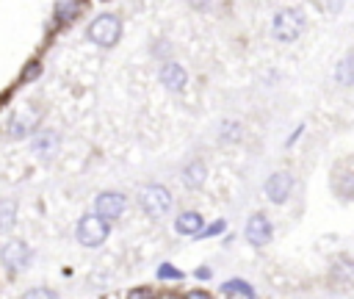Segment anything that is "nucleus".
Returning a JSON list of instances; mask_svg holds the SVG:
<instances>
[{
  "mask_svg": "<svg viewBox=\"0 0 354 299\" xmlns=\"http://www.w3.org/2000/svg\"><path fill=\"white\" fill-rule=\"evenodd\" d=\"M307 28V14L299 8V6H288V8H279L271 19V36L277 42H296Z\"/></svg>",
  "mask_w": 354,
  "mask_h": 299,
  "instance_id": "f257e3e1",
  "label": "nucleus"
},
{
  "mask_svg": "<svg viewBox=\"0 0 354 299\" xmlns=\"http://www.w3.org/2000/svg\"><path fill=\"white\" fill-rule=\"evenodd\" d=\"M86 39L102 50L116 47V42L122 39V19L116 14H97L86 28Z\"/></svg>",
  "mask_w": 354,
  "mask_h": 299,
  "instance_id": "f03ea898",
  "label": "nucleus"
},
{
  "mask_svg": "<svg viewBox=\"0 0 354 299\" xmlns=\"http://www.w3.org/2000/svg\"><path fill=\"white\" fill-rule=\"evenodd\" d=\"M108 235H111V221L102 219V216H97V213H86V216H80L77 224H75V238H77V244L86 246V249L102 246V244L108 241Z\"/></svg>",
  "mask_w": 354,
  "mask_h": 299,
  "instance_id": "7ed1b4c3",
  "label": "nucleus"
},
{
  "mask_svg": "<svg viewBox=\"0 0 354 299\" xmlns=\"http://www.w3.org/2000/svg\"><path fill=\"white\" fill-rule=\"evenodd\" d=\"M138 205L149 219H160L171 208V191L163 183H147L138 191Z\"/></svg>",
  "mask_w": 354,
  "mask_h": 299,
  "instance_id": "20e7f679",
  "label": "nucleus"
},
{
  "mask_svg": "<svg viewBox=\"0 0 354 299\" xmlns=\"http://www.w3.org/2000/svg\"><path fill=\"white\" fill-rule=\"evenodd\" d=\"M30 260H33V249H30L22 238H11V241H6L3 249H0V263H3V269H6L8 274L25 271V269L30 266Z\"/></svg>",
  "mask_w": 354,
  "mask_h": 299,
  "instance_id": "39448f33",
  "label": "nucleus"
},
{
  "mask_svg": "<svg viewBox=\"0 0 354 299\" xmlns=\"http://www.w3.org/2000/svg\"><path fill=\"white\" fill-rule=\"evenodd\" d=\"M263 194H266V199L271 205H285L290 199V194H293V174L285 172V169L271 172L266 177V183H263Z\"/></svg>",
  "mask_w": 354,
  "mask_h": 299,
  "instance_id": "423d86ee",
  "label": "nucleus"
},
{
  "mask_svg": "<svg viewBox=\"0 0 354 299\" xmlns=\"http://www.w3.org/2000/svg\"><path fill=\"white\" fill-rule=\"evenodd\" d=\"M271 235H274V224H271V219H268L266 213H252V216L246 219L243 238H246L249 246L263 249V246L271 241Z\"/></svg>",
  "mask_w": 354,
  "mask_h": 299,
  "instance_id": "0eeeda50",
  "label": "nucleus"
},
{
  "mask_svg": "<svg viewBox=\"0 0 354 299\" xmlns=\"http://www.w3.org/2000/svg\"><path fill=\"white\" fill-rule=\"evenodd\" d=\"M124 208H127V197L119 194V191H102L94 199V213L108 219V221H116L124 213Z\"/></svg>",
  "mask_w": 354,
  "mask_h": 299,
  "instance_id": "6e6552de",
  "label": "nucleus"
},
{
  "mask_svg": "<svg viewBox=\"0 0 354 299\" xmlns=\"http://www.w3.org/2000/svg\"><path fill=\"white\" fill-rule=\"evenodd\" d=\"M158 80H160L163 89L180 94V91H185V86H188V72H185V66L177 64V61H163L160 69H158Z\"/></svg>",
  "mask_w": 354,
  "mask_h": 299,
  "instance_id": "1a4fd4ad",
  "label": "nucleus"
},
{
  "mask_svg": "<svg viewBox=\"0 0 354 299\" xmlns=\"http://www.w3.org/2000/svg\"><path fill=\"white\" fill-rule=\"evenodd\" d=\"M205 180H207V166H205V161H202V158L188 161L185 169H183V183H185V188L199 191V188L205 185Z\"/></svg>",
  "mask_w": 354,
  "mask_h": 299,
  "instance_id": "9d476101",
  "label": "nucleus"
},
{
  "mask_svg": "<svg viewBox=\"0 0 354 299\" xmlns=\"http://www.w3.org/2000/svg\"><path fill=\"white\" fill-rule=\"evenodd\" d=\"M202 224H205V219H202L199 210H183V213H177V219H174V230H177L180 235H191V238H196V233L202 230Z\"/></svg>",
  "mask_w": 354,
  "mask_h": 299,
  "instance_id": "9b49d317",
  "label": "nucleus"
},
{
  "mask_svg": "<svg viewBox=\"0 0 354 299\" xmlns=\"http://www.w3.org/2000/svg\"><path fill=\"white\" fill-rule=\"evenodd\" d=\"M30 147H33V155H36V158L47 161V158H53L55 150H58V133H55V130H41V133L33 138Z\"/></svg>",
  "mask_w": 354,
  "mask_h": 299,
  "instance_id": "f8f14e48",
  "label": "nucleus"
},
{
  "mask_svg": "<svg viewBox=\"0 0 354 299\" xmlns=\"http://www.w3.org/2000/svg\"><path fill=\"white\" fill-rule=\"evenodd\" d=\"M80 8H83L80 0H55V6H53V22L55 25H69L80 14Z\"/></svg>",
  "mask_w": 354,
  "mask_h": 299,
  "instance_id": "ddd939ff",
  "label": "nucleus"
},
{
  "mask_svg": "<svg viewBox=\"0 0 354 299\" xmlns=\"http://www.w3.org/2000/svg\"><path fill=\"white\" fill-rule=\"evenodd\" d=\"M33 125H36V119L28 116V114L14 116V119L8 122V138H25V136H30V133H33Z\"/></svg>",
  "mask_w": 354,
  "mask_h": 299,
  "instance_id": "4468645a",
  "label": "nucleus"
},
{
  "mask_svg": "<svg viewBox=\"0 0 354 299\" xmlns=\"http://www.w3.org/2000/svg\"><path fill=\"white\" fill-rule=\"evenodd\" d=\"M17 224V199L0 197V233H8Z\"/></svg>",
  "mask_w": 354,
  "mask_h": 299,
  "instance_id": "2eb2a0df",
  "label": "nucleus"
},
{
  "mask_svg": "<svg viewBox=\"0 0 354 299\" xmlns=\"http://www.w3.org/2000/svg\"><path fill=\"white\" fill-rule=\"evenodd\" d=\"M221 293L224 296H254V288L246 282V280H241V277H230L227 282H221Z\"/></svg>",
  "mask_w": 354,
  "mask_h": 299,
  "instance_id": "dca6fc26",
  "label": "nucleus"
},
{
  "mask_svg": "<svg viewBox=\"0 0 354 299\" xmlns=\"http://www.w3.org/2000/svg\"><path fill=\"white\" fill-rule=\"evenodd\" d=\"M337 172H340V177H335V191L340 194V199H348L351 197V185H354L348 161H343V169H337Z\"/></svg>",
  "mask_w": 354,
  "mask_h": 299,
  "instance_id": "f3484780",
  "label": "nucleus"
},
{
  "mask_svg": "<svg viewBox=\"0 0 354 299\" xmlns=\"http://www.w3.org/2000/svg\"><path fill=\"white\" fill-rule=\"evenodd\" d=\"M335 78H337L340 86H351V80H354V72H351V53H346V55L340 58V64L335 66Z\"/></svg>",
  "mask_w": 354,
  "mask_h": 299,
  "instance_id": "a211bd4d",
  "label": "nucleus"
},
{
  "mask_svg": "<svg viewBox=\"0 0 354 299\" xmlns=\"http://www.w3.org/2000/svg\"><path fill=\"white\" fill-rule=\"evenodd\" d=\"M155 274H158V280H171V282H174V280L180 282V280L185 277V271H183V269H174L171 263H160Z\"/></svg>",
  "mask_w": 354,
  "mask_h": 299,
  "instance_id": "6ab92c4d",
  "label": "nucleus"
},
{
  "mask_svg": "<svg viewBox=\"0 0 354 299\" xmlns=\"http://www.w3.org/2000/svg\"><path fill=\"white\" fill-rule=\"evenodd\" d=\"M238 136H241V125H238V122H224L221 130H218V138L227 141V144L238 141Z\"/></svg>",
  "mask_w": 354,
  "mask_h": 299,
  "instance_id": "aec40b11",
  "label": "nucleus"
},
{
  "mask_svg": "<svg viewBox=\"0 0 354 299\" xmlns=\"http://www.w3.org/2000/svg\"><path fill=\"white\" fill-rule=\"evenodd\" d=\"M227 230V221L224 219H216V221H210L207 227L202 224V230L196 233V238H213V235H218V233H224Z\"/></svg>",
  "mask_w": 354,
  "mask_h": 299,
  "instance_id": "412c9836",
  "label": "nucleus"
},
{
  "mask_svg": "<svg viewBox=\"0 0 354 299\" xmlns=\"http://www.w3.org/2000/svg\"><path fill=\"white\" fill-rule=\"evenodd\" d=\"M25 296H28V299H33V296H50V299H55L58 293H55L53 288H44V285H41V288H30Z\"/></svg>",
  "mask_w": 354,
  "mask_h": 299,
  "instance_id": "4be33fe9",
  "label": "nucleus"
},
{
  "mask_svg": "<svg viewBox=\"0 0 354 299\" xmlns=\"http://www.w3.org/2000/svg\"><path fill=\"white\" fill-rule=\"evenodd\" d=\"M188 6L196 8V11H210L213 8V0H188Z\"/></svg>",
  "mask_w": 354,
  "mask_h": 299,
  "instance_id": "5701e85b",
  "label": "nucleus"
},
{
  "mask_svg": "<svg viewBox=\"0 0 354 299\" xmlns=\"http://www.w3.org/2000/svg\"><path fill=\"white\" fill-rule=\"evenodd\" d=\"M39 69H41V66H39V64H30V66H28V69H25V72H22V80H33V78H36V75H39Z\"/></svg>",
  "mask_w": 354,
  "mask_h": 299,
  "instance_id": "b1692460",
  "label": "nucleus"
},
{
  "mask_svg": "<svg viewBox=\"0 0 354 299\" xmlns=\"http://www.w3.org/2000/svg\"><path fill=\"white\" fill-rule=\"evenodd\" d=\"M210 274H213V271H210L207 266H199V269L194 271V277H196V280H210Z\"/></svg>",
  "mask_w": 354,
  "mask_h": 299,
  "instance_id": "393cba45",
  "label": "nucleus"
},
{
  "mask_svg": "<svg viewBox=\"0 0 354 299\" xmlns=\"http://www.w3.org/2000/svg\"><path fill=\"white\" fill-rule=\"evenodd\" d=\"M188 296H191V299H207L210 293H207L205 288H194V291H188Z\"/></svg>",
  "mask_w": 354,
  "mask_h": 299,
  "instance_id": "a878e982",
  "label": "nucleus"
},
{
  "mask_svg": "<svg viewBox=\"0 0 354 299\" xmlns=\"http://www.w3.org/2000/svg\"><path fill=\"white\" fill-rule=\"evenodd\" d=\"M152 293V288H133L130 291V296H149Z\"/></svg>",
  "mask_w": 354,
  "mask_h": 299,
  "instance_id": "bb28decb",
  "label": "nucleus"
},
{
  "mask_svg": "<svg viewBox=\"0 0 354 299\" xmlns=\"http://www.w3.org/2000/svg\"><path fill=\"white\" fill-rule=\"evenodd\" d=\"M301 130H304V125H299V127H296V130H293V136H290V138H288V147H293V141H296V138H299V136H301Z\"/></svg>",
  "mask_w": 354,
  "mask_h": 299,
  "instance_id": "cd10ccee",
  "label": "nucleus"
}]
</instances>
